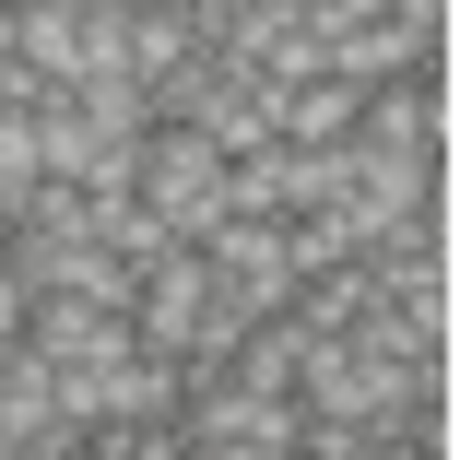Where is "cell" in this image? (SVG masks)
<instances>
[{
  "label": "cell",
  "instance_id": "1",
  "mask_svg": "<svg viewBox=\"0 0 460 460\" xmlns=\"http://www.w3.org/2000/svg\"><path fill=\"white\" fill-rule=\"evenodd\" d=\"M177 448H213V460H271V448H307L296 390H236L225 366H201L190 402H177Z\"/></svg>",
  "mask_w": 460,
  "mask_h": 460
},
{
  "label": "cell",
  "instance_id": "2",
  "mask_svg": "<svg viewBox=\"0 0 460 460\" xmlns=\"http://www.w3.org/2000/svg\"><path fill=\"white\" fill-rule=\"evenodd\" d=\"M130 190H142L177 236H201V225L225 213V154H213L190 119H154V130H142V165H130Z\"/></svg>",
  "mask_w": 460,
  "mask_h": 460
},
{
  "label": "cell",
  "instance_id": "3",
  "mask_svg": "<svg viewBox=\"0 0 460 460\" xmlns=\"http://www.w3.org/2000/svg\"><path fill=\"white\" fill-rule=\"evenodd\" d=\"M201 307H213V271H201V248H190V236H177L165 260H142V271H130V331H142V342L190 354V342H201Z\"/></svg>",
  "mask_w": 460,
  "mask_h": 460
},
{
  "label": "cell",
  "instance_id": "4",
  "mask_svg": "<svg viewBox=\"0 0 460 460\" xmlns=\"http://www.w3.org/2000/svg\"><path fill=\"white\" fill-rule=\"evenodd\" d=\"M24 342H36L48 366H119L142 331H130L119 296H36V307H24Z\"/></svg>",
  "mask_w": 460,
  "mask_h": 460
},
{
  "label": "cell",
  "instance_id": "5",
  "mask_svg": "<svg viewBox=\"0 0 460 460\" xmlns=\"http://www.w3.org/2000/svg\"><path fill=\"white\" fill-rule=\"evenodd\" d=\"M331 71L354 83H413V71H437V24H413V13H354L342 36H331Z\"/></svg>",
  "mask_w": 460,
  "mask_h": 460
},
{
  "label": "cell",
  "instance_id": "6",
  "mask_svg": "<svg viewBox=\"0 0 460 460\" xmlns=\"http://www.w3.org/2000/svg\"><path fill=\"white\" fill-rule=\"evenodd\" d=\"M177 59H201V13H190V0H130V71H142V95Z\"/></svg>",
  "mask_w": 460,
  "mask_h": 460
},
{
  "label": "cell",
  "instance_id": "7",
  "mask_svg": "<svg viewBox=\"0 0 460 460\" xmlns=\"http://www.w3.org/2000/svg\"><path fill=\"white\" fill-rule=\"evenodd\" d=\"M71 107H83V130H95V142H142V130H154L142 71H83V83H71Z\"/></svg>",
  "mask_w": 460,
  "mask_h": 460
},
{
  "label": "cell",
  "instance_id": "8",
  "mask_svg": "<svg viewBox=\"0 0 460 460\" xmlns=\"http://www.w3.org/2000/svg\"><path fill=\"white\" fill-rule=\"evenodd\" d=\"M354 107H366V95H354L342 71H319V83H284V142H342V130H354Z\"/></svg>",
  "mask_w": 460,
  "mask_h": 460
},
{
  "label": "cell",
  "instance_id": "9",
  "mask_svg": "<svg viewBox=\"0 0 460 460\" xmlns=\"http://www.w3.org/2000/svg\"><path fill=\"white\" fill-rule=\"evenodd\" d=\"M36 177H48V165H36V107H0V225L24 213Z\"/></svg>",
  "mask_w": 460,
  "mask_h": 460
},
{
  "label": "cell",
  "instance_id": "10",
  "mask_svg": "<svg viewBox=\"0 0 460 460\" xmlns=\"http://www.w3.org/2000/svg\"><path fill=\"white\" fill-rule=\"evenodd\" d=\"M24 307H36V284H24V271H13V260H0V342H13V331H24Z\"/></svg>",
  "mask_w": 460,
  "mask_h": 460
},
{
  "label": "cell",
  "instance_id": "11",
  "mask_svg": "<svg viewBox=\"0 0 460 460\" xmlns=\"http://www.w3.org/2000/svg\"><path fill=\"white\" fill-rule=\"evenodd\" d=\"M354 13H378V0H296V24H319V36H342Z\"/></svg>",
  "mask_w": 460,
  "mask_h": 460
},
{
  "label": "cell",
  "instance_id": "12",
  "mask_svg": "<svg viewBox=\"0 0 460 460\" xmlns=\"http://www.w3.org/2000/svg\"><path fill=\"white\" fill-rule=\"evenodd\" d=\"M378 13H413V24H437V0H378Z\"/></svg>",
  "mask_w": 460,
  "mask_h": 460
}]
</instances>
